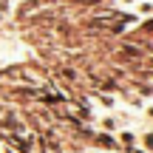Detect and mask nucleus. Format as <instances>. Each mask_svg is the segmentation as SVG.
Returning a JSON list of instances; mask_svg holds the SVG:
<instances>
[{
  "mask_svg": "<svg viewBox=\"0 0 153 153\" xmlns=\"http://www.w3.org/2000/svg\"><path fill=\"white\" fill-rule=\"evenodd\" d=\"M99 128H102L105 133H116V131H119V116H116V114L102 116V119H99Z\"/></svg>",
  "mask_w": 153,
  "mask_h": 153,
  "instance_id": "nucleus-1",
  "label": "nucleus"
},
{
  "mask_svg": "<svg viewBox=\"0 0 153 153\" xmlns=\"http://www.w3.org/2000/svg\"><path fill=\"white\" fill-rule=\"evenodd\" d=\"M136 9H139V14H153V3H150V0H142Z\"/></svg>",
  "mask_w": 153,
  "mask_h": 153,
  "instance_id": "nucleus-2",
  "label": "nucleus"
},
{
  "mask_svg": "<svg viewBox=\"0 0 153 153\" xmlns=\"http://www.w3.org/2000/svg\"><path fill=\"white\" fill-rule=\"evenodd\" d=\"M142 145H145L142 150H148V153H153V133H145V136H142Z\"/></svg>",
  "mask_w": 153,
  "mask_h": 153,
  "instance_id": "nucleus-3",
  "label": "nucleus"
},
{
  "mask_svg": "<svg viewBox=\"0 0 153 153\" xmlns=\"http://www.w3.org/2000/svg\"><path fill=\"white\" fill-rule=\"evenodd\" d=\"M99 102H102V105H108V108H111V105H114V97H108V94H99Z\"/></svg>",
  "mask_w": 153,
  "mask_h": 153,
  "instance_id": "nucleus-4",
  "label": "nucleus"
},
{
  "mask_svg": "<svg viewBox=\"0 0 153 153\" xmlns=\"http://www.w3.org/2000/svg\"><path fill=\"white\" fill-rule=\"evenodd\" d=\"M116 3H119V6H133L136 0H116Z\"/></svg>",
  "mask_w": 153,
  "mask_h": 153,
  "instance_id": "nucleus-5",
  "label": "nucleus"
},
{
  "mask_svg": "<svg viewBox=\"0 0 153 153\" xmlns=\"http://www.w3.org/2000/svg\"><path fill=\"white\" fill-rule=\"evenodd\" d=\"M131 153H148V150H142V148H133V150H131Z\"/></svg>",
  "mask_w": 153,
  "mask_h": 153,
  "instance_id": "nucleus-6",
  "label": "nucleus"
},
{
  "mask_svg": "<svg viewBox=\"0 0 153 153\" xmlns=\"http://www.w3.org/2000/svg\"><path fill=\"white\" fill-rule=\"evenodd\" d=\"M88 153H108V150H97V148H94V150H88Z\"/></svg>",
  "mask_w": 153,
  "mask_h": 153,
  "instance_id": "nucleus-7",
  "label": "nucleus"
}]
</instances>
